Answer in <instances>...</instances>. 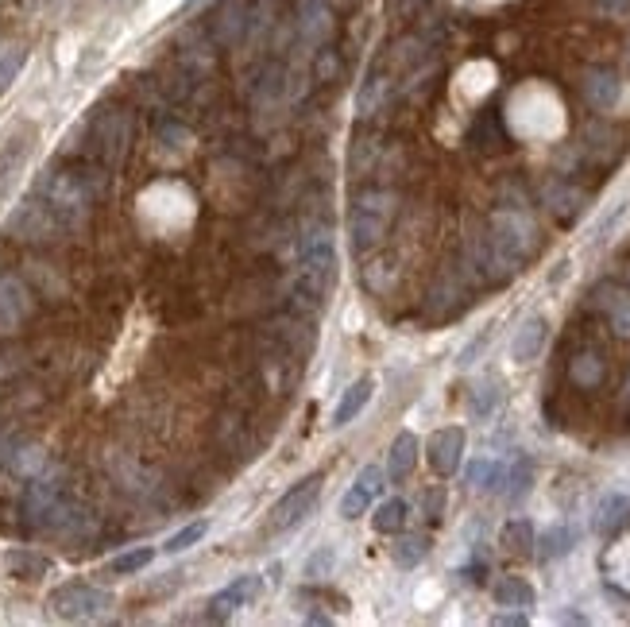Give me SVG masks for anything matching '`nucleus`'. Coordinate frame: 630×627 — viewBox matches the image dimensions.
Wrapping results in <instances>:
<instances>
[{"instance_id": "nucleus-1", "label": "nucleus", "mask_w": 630, "mask_h": 627, "mask_svg": "<svg viewBox=\"0 0 630 627\" xmlns=\"http://www.w3.org/2000/svg\"><path fill=\"white\" fill-rule=\"evenodd\" d=\"M337 252L325 225H310L298 240V275H294V306L302 314H317L333 291Z\"/></svg>"}, {"instance_id": "nucleus-2", "label": "nucleus", "mask_w": 630, "mask_h": 627, "mask_svg": "<svg viewBox=\"0 0 630 627\" xmlns=\"http://www.w3.org/2000/svg\"><path fill=\"white\" fill-rule=\"evenodd\" d=\"M93 175L97 171H47L35 182V198L55 213L62 233H74L89 221V213L101 198V182Z\"/></svg>"}, {"instance_id": "nucleus-3", "label": "nucleus", "mask_w": 630, "mask_h": 627, "mask_svg": "<svg viewBox=\"0 0 630 627\" xmlns=\"http://www.w3.org/2000/svg\"><path fill=\"white\" fill-rule=\"evenodd\" d=\"M395 213H399V198H395L391 190H368V194H360L356 206H352V217H348L352 252H356V256L375 252V248L383 244V237H387Z\"/></svg>"}, {"instance_id": "nucleus-4", "label": "nucleus", "mask_w": 630, "mask_h": 627, "mask_svg": "<svg viewBox=\"0 0 630 627\" xmlns=\"http://www.w3.org/2000/svg\"><path fill=\"white\" fill-rule=\"evenodd\" d=\"M113 608V597L97 585H86V581H70L51 593V612L58 620H70V624H82V620H101L105 612Z\"/></svg>"}, {"instance_id": "nucleus-5", "label": "nucleus", "mask_w": 630, "mask_h": 627, "mask_svg": "<svg viewBox=\"0 0 630 627\" xmlns=\"http://www.w3.org/2000/svg\"><path fill=\"white\" fill-rule=\"evenodd\" d=\"M89 144H93V155L105 167H116L128 155V144H132V117L124 109L101 113V117L89 124Z\"/></svg>"}, {"instance_id": "nucleus-6", "label": "nucleus", "mask_w": 630, "mask_h": 627, "mask_svg": "<svg viewBox=\"0 0 630 627\" xmlns=\"http://www.w3.org/2000/svg\"><path fill=\"white\" fill-rule=\"evenodd\" d=\"M8 237L24 240V244H51V240L62 237V225L55 221V213L31 194L24 206L12 209V217H8Z\"/></svg>"}, {"instance_id": "nucleus-7", "label": "nucleus", "mask_w": 630, "mask_h": 627, "mask_svg": "<svg viewBox=\"0 0 630 627\" xmlns=\"http://www.w3.org/2000/svg\"><path fill=\"white\" fill-rule=\"evenodd\" d=\"M317 492H321V477H306L302 484H294L287 496L271 508V519H267V531L271 535H283V531H290V527H298L310 511H314L317 504Z\"/></svg>"}, {"instance_id": "nucleus-8", "label": "nucleus", "mask_w": 630, "mask_h": 627, "mask_svg": "<svg viewBox=\"0 0 630 627\" xmlns=\"http://www.w3.org/2000/svg\"><path fill=\"white\" fill-rule=\"evenodd\" d=\"M35 314V295L20 275H0V337L20 333V326Z\"/></svg>"}, {"instance_id": "nucleus-9", "label": "nucleus", "mask_w": 630, "mask_h": 627, "mask_svg": "<svg viewBox=\"0 0 630 627\" xmlns=\"http://www.w3.org/2000/svg\"><path fill=\"white\" fill-rule=\"evenodd\" d=\"M464 430L460 426H445V430H437L430 438V446H426V457H430V469L437 477H453L460 469V461H464Z\"/></svg>"}, {"instance_id": "nucleus-10", "label": "nucleus", "mask_w": 630, "mask_h": 627, "mask_svg": "<svg viewBox=\"0 0 630 627\" xmlns=\"http://www.w3.org/2000/svg\"><path fill=\"white\" fill-rule=\"evenodd\" d=\"M252 28V8H248V0H225L221 8H217V16H213V39L221 43V47H236L244 35Z\"/></svg>"}, {"instance_id": "nucleus-11", "label": "nucleus", "mask_w": 630, "mask_h": 627, "mask_svg": "<svg viewBox=\"0 0 630 627\" xmlns=\"http://www.w3.org/2000/svg\"><path fill=\"white\" fill-rule=\"evenodd\" d=\"M259 593H263V581H259L256 573L236 577L232 585H225L217 597L209 600V620H225V616H232L236 608H244V604L259 600Z\"/></svg>"}, {"instance_id": "nucleus-12", "label": "nucleus", "mask_w": 630, "mask_h": 627, "mask_svg": "<svg viewBox=\"0 0 630 627\" xmlns=\"http://www.w3.org/2000/svg\"><path fill=\"white\" fill-rule=\"evenodd\" d=\"M596 535L603 538H615L619 531L630 527V500L623 492H607L600 504H596V519H592Z\"/></svg>"}, {"instance_id": "nucleus-13", "label": "nucleus", "mask_w": 630, "mask_h": 627, "mask_svg": "<svg viewBox=\"0 0 630 627\" xmlns=\"http://www.w3.org/2000/svg\"><path fill=\"white\" fill-rule=\"evenodd\" d=\"M545 337H549V322L545 318H526L522 326L515 329V341H511V357L518 364H530V360H538V353L545 349Z\"/></svg>"}, {"instance_id": "nucleus-14", "label": "nucleus", "mask_w": 630, "mask_h": 627, "mask_svg": "<svg viewBox=\"0 0 630 627\" xmlns=\"http://www.w3.org/2000/svg\"><path fill=\"white\" fill-rule=\"evenodd\" d=\"M619 74L615 70H603V66H596V70H588L584 74V101L592 105V109H611L615 101H619Z\"/></svg>"}, {"instance_id": "nucleus-15", "label": "nucleus", "mask_w": 630, "mask_h": 627, "mask_svg": "<svg viewBox=\"0 0 630 627\" xmlns=\"http://www.w3.org/2000/svg\"><path fill=\"white\" fill-rule=\"evenodd\" d=\"M414 465H418V438L410 430H402L399 438L391 442V453H387V477H391V484H402V480L414 473Z\"/></svg>"}, {"instance_id": "nucleus-16", "label": "nucleus", "mask_w": 630, "mask_h": 627, "mask_svg": "<svg viewBox=\"0 0 630 627\" xmlns=\"http://www.w3.org/2000/svg\"><path fill=\"white\" fill-rule=\"evenodd\" d=\"M372 391H375V380L372 376H364V380H356L352 388L341 395V403H337V411H333V426H348L352 418L360 415L368 403H372Z\"/></svg>"}, {"instance_id": "nucleus-17", "label": "nucleus", "mask_w": 630, "mask_h": 627, "mask_svg": "<svg viewBox=\"0 0 630 627\" xmlns=\"http://www.w3.org/2000/svg\"><path fill=\"white\" fill-rule=\"evenodd\" d=\"M491 593H495V604H499V608H522V612L534 608V600H538L534 585H530L526 577H503Z\"/></svg>"}, {"instance_id": "nucleus-18", "label": "nucleus", "mask_w": 630, "mask_h": 627, "mask_svg": "<svg viewBox=\"0 0 630 627\" xmlns=\"http://www.w3.org/2000/svg\"><path fill=\"white\" fill-rule=\"evenodd\" d=\"M468 484L476 492H499L507 484V465L495 461V457H480V461L468 465Z\"/></svg>"}, {"instance_id": "nucleus-19", "label": "nucleus", "mask_w": 630, "mask_h": 627, "mask_svg": "<svg viewBox=\"0 0 630 627\" xmlns=\"http://www.w3.org/2000/svg\"><path fill=\"white\" fill-rule=\"evenodd\" d=\"M534 546H542L538 550V558L542 562H553V558H565L569 550L576 546V531L569 527V523H561V527H549L542 535V542H534Z\"/></svg>"}, {"instance_id": "nucleus-20", "label": "nucleus", "mask_w": 630, "mask_h": 627, "mask_svg": "<svg viewBox=\"0 0 630 627\" xmlns=\"http://www.w3.org/2000/svg\"><path fill=\"white\" fill-rule=\"evenodd\" d=\"M8 465H12V473L16 477H39L43 469H47V453L39 446H20V449H8Z\"/></svg>"}, {"instance_id": "nucleus-21", "label": "nucleus", "mask_w": 630, "mask_h": 627, "mask_svg": "<svg viewBox=\"0 0 630 627\" xmlns=\"http://www.w3.org/2000/svg\"><path fill=\"white\" fill-rule=\"evenodd\" d=\"M406 500H383L379 508H375V515H372V527L379 531V535H399L402 527H406Z\"/></svg>"}, {"instance_id": "nucleus-22", "label": "nucleus", "mask_w": 630, "mask_h": 627, "mask_svg": "<svg viewBox=\"0 0 630 627\" xmlns=\"http://www.w3.org/2000/svg\"><path fill=\"white\" fill-rule=\"evenodd\" d=\"M426 554H430V538L426 535H402L399 542L391 546V558H395V566L402 569H414Z\"/></svg>"}, {"instance_id": "nucleus-23", "label": "nucleus", "mask_w": 630, "mask_h": 627, "mask_svg": "<svg viewBox=\"0 0 630 627\" xmlns=\"http://www.w3.org/2000/svg\"><path fill=\"white\" fill-rule=\"evenodd\" d=\"M534 523L530 519H511L507 527H503V546L511 550V554H530L534 550Z\"/></svg>"}, {"instance_id": "nucleus-24", "label": "nucleus", "mask_w": 630, "mask_h": 627, "mask_svg": "<svg viewBox=\"0 0 630 627\" xmlns=\"http://www.w3.org/2000/svg\"><path fill=\"white\" fill-rule=\"evenodd\" d=\"M603 360L596 357V353H580V357L573 360V380L580 384V388H596V384H603Z\"/></svg>"}, {"instance_id": "nucleus-25", "label": "nucleus", "mask_w": 630, "mask_h": 627, "mask_svg": "<svg viewBox=\"0 0 630 627\" xmlns=\"http://www.w3.org/2000/svg\"><path fill=\"white\" fill-rule=\"evenodd\" d=\"M530 484H534V465H530L526 457H518L515 465L507 469V488H503V492H507L511 500H522V496L530 492Z\"/></svg>"}, {"instance_id": "nucleus-26", "label": "nucleus", "mask_w": 630, "mask_h": 627, "mask_svg": "<svg viewBox=\"0 0 630 627\" xmlns=\"http://www.w3.org/2000/svg\"><path fill=\"white\" fill-rule=\"evenodd\" d=\"M372 500H375V492H368V488H364V484L356 480V484H352V488L344 492V500H341V519H360V515L368 511V504H372Z\"/></svg>"}, {"instance_id": "nucleus-27", "label": "nucleus", "mask_w": 630, "mask_h": 627, "mask_svg": "<svg viewBox=\"0 0 630 627\" xmlns=\"http://www.w3.org/2000/svg\"><path fill=\"white\" fill-rule=\"evenodd\" d=\"M151 558H155V550H151V546H136V550H128V554L113 558V573H116V577L140 573L144 566H151Z\"/></svg>"}, {"instance_id": "nucleus-28", "label": "nucleus", "mask_w": 630, "mask_h": 627, "mask_svg": "<svg viewBox=\"0 0 630 627\" xmlns=\"http://www.w3.org/2000/svg\"><path fill=\"white\" fill-rule=\"evenodd\" d=\"M20 66H24V47H0V93L20 78Z\"/></svg>"}, {"instance_id": "nucleus-29", "label": "nucleus", "mask_w": 630, "mask_h": 627, "mask_svg": "<svg viewBox=\"0 0 630 627\" xmlns=\"http://www.w3.org/2000/svg\"><path fill=\"white\" fill-rule=\"evenodd\" d=\"M205 531H209V523L198 519V523H190V527H182L178 535L167 538V546H163V550H167V554H182V550H190L198 538H205Z\"/></svg>"}, {"instance_id": "nucleus-30", "label": "nucleus", "mask_w": 630, "mask_h": 627, "mask_svg": "<svg viewBox=\"0 0 630 627\" xmlns=\"http://www.w3.org/2000/svg\"><path fill=\"white\" fill-rule=\"evenodd\" d=\"M499 403V388L495 384H476V395H472V415H491Z\"/></svg>"}, {"instance_id": "nucleus-31", "label": "nucleus", "mask_w": 630, "mask_h": 627, "mask_svg": "<svg viewBox=\"0 0 630 627\" xmlns=\"http://www.w3.org/2000/svg\"><path fill=\"white\" fill-rule=\"evenodd\" d=\"M611 322H615V329H619L623 337H630V299L627 295H619V302H611Z\"/></svg>"}, {"instance_id": "nucleus-32", "label": "nucleus", "mask_w": 630, "mask_h": 627, "mask_svg": "<svg viewBox=\"0 0 630 627\" xmlns=\"http://www.w3.org/2000/svg\"><path fill=\"white\" fill-rule=\"evenodd\" d=\"M422 508H426V515H430V519H441V508H445V492H441V488H430V492L422 496Z\"/></svg>"}, {"instance_id": "nucleus-33", "label": "nucleus", "mask_w": 630, "mask_h": 627, "mask_svg": "<svg viewBox=\"0 0 630 627\" xmlns=\"http://www.w3.org/2000/svg\"><path fill=\"white\" fill-rule=\"evenodd\" d=\"M337 74V55L333 51H321V59H317V78L325 82V78H333Z\"/></svg>"}, {"instance_id": "nucleus-34", "label": "nucleus", "mask_w": 630, "mask_h": 627, "mask_svg": "<svg viewBox=\"0 0 630 627\" xmlns=\"http://www.w3.org/2000/svg\"><path fill=\"white\" fill-rule=\"evenodd\" d=\"M495 624H503V627H522V624H526V612H507V616H495Z\"/></svg>"}, {"instance_id": "nucleus-35", "label": "nucleus", "mask_w": 630, "mask_h": 627, "mask_svg": "<svg viewBox=\"0 0 630 627\" xmlns=\"http://www.w3.org/2000/svg\"><path fill=\"white\" fill-rule=\"evenodd\" d=\"M391 4H395V12H402V16H410V12L422 8V0H391Z\"/></svg>"}, {"instance_id": "nucleus-36", "label": "nucleus", "mask_w": 630, "mask_h": 627, "mask_svg": "<svg viewBox=\"0 0 630 627\" xmlns=\"http://www.w3.org/2000/svg\"><path fill=\"white\" fill-rule=\"evenodd\" d=\"M4 461H8V442L0 438V465H4Z\"/></svg>"}, {"instance_id": "nucleus-37", "label": "nucleus", "mask_w": 630, "mask_h": 627, "mask_svg": "<svg viewBox=\"0 0 630 627\" xmlns=\"http://www.w3.org/2000/svg\"><path fill=\"white\" fill-rule=\"evenodd\" d=\"M190 4H201V0H190Z\"/></svg>"}]
</instances>
